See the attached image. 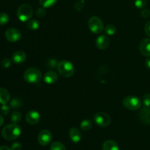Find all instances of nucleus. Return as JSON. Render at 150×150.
<instances>
[{"mask_svg":"<svg viewBox=\"0 0 150 150\" xmlns=\"http://www.w3.org/2000/svg\"><path fill=\"white\" fill-rule=\"evenodd\" d=\"M21 133V127L16 123L6 125L1 130V135L6 140L13 141L17 139Z\"/></svg>","mask_w":150,"mask_h":150,"instance_id":"nucleus-1","label":"nucleus"},{"mask_svg":"<svg viewBox=\"0 0 150 150\" xmlns=\"http://www.w3.org/2000/svg\"><path fill=\"white\" fill-rule=\"evenodd\" d=\"M57 68L59 75L64 78L71 77L75 73V68L73 64L70 62L67 61V60H62V61L59 62Z\"/></svg>","mask_w":150,"mask_h":150,"instance_id":"nucleus-2","label":"nucleus"},{"mask_svg":"<svg viewBox=\"0 0 150 150\" xmlns=\"http://www.w3.org/2000/svg\"><path fill=\"white\" fill-rule=\"evenodd\" d=\"M42 78V73L39 69L36 67L28 68L23 73V79L29 83H39Z\"/></svg>","mask_w":150,"mask_h":150,"instance_id":"nucleus-3","label":"nucleus"},{"mask_svg":"<svg viewBox=\"0 0 150 150\" xmlns=\"http://www.w3.org/2000/svg\"><path fill=\"white\" fill-rule=\"evenodd\" d=\"M33 15V9L28 4H21L17 10V16L21 21H28Z\"/></svg>","mask_w":150,"mask_h":150,"instance_id":"nucleus-4","label":"nucleus"},{"mask_svg":"<svg viewBox=\"0 0 150 150\" xmlns=\"http://www.w3.org/2000/svg\"><path fill=\"white\" fill-rule=\"evenodd\" d=\"M122 104L127 109L136 111L142 107V100L138 97L127 96L123 99Z\"/></svg>","mask_w":150,"mask_h":150,"instance_id":"nucleus-5","label":"nucleus"},{"mask_svg":"<svg viewBox=\"0 0 150 150\" xmlns=\"http://www.w3.org/2000/svg\"><path fill=\"white\" fill-rule=\"evenodd\" d=\"M88 26L94 34H100L104 30V25L102 20L97 16H93L89 18Z\"/></svg>","mask_w":150,"mask_h":150,"instance_id":"nucleus-6","label":"nucleus"},{"mask_svg":"<svg viewBox=\"0 0 150 150\" xmlns=\"http://www.w3.org/2000/svg\"><path fill=\"white\" fill-rule=\"evenodd\" d=\"M94 121L97 125L101 127H108L111 122V119L108 114L105 112H98L94 116Z\"/></svg>","mask_w":150,"mask_h":150,"instance_id":"nucleus-7","label":"nucleus"},{"mask_svg":"<svg viewBox=\"0 0 150 150\" xmlns=\"http://www.w3.org/2000/svg\"><path fill=\"white\" fill-rule=\"evenodd\" d=\"M5 38L10 42H17L21 38V33L16 28H10L5 32Z\"/></svg>","mask_w":150,"mask_h":150,"instance_id":"nucleus-8","label":"nucleus"},{"mask_svg":"<svg viewBox=\"0 0 150 150\" xmlns=\"http://www.w3.org/2000/svg\"><path fill=\"white\" fill-rule=\"evenodd\" d=\"M52 139V135L51 132L48 130H43L39 133L38 137V142L42 146H46L49 144L50 142H51Z\"/></svg>","mask_w":150,"mask_h":150,"instance_id":"nucleus-9","label":"nucleus"},{"mask_svg":"<svg viewBox=\"0 0 150 150\" xmlns=\"http://www.w3.org/2000/svg\"><path fill=\"white\" fill-rule=\"evenodd\" d=\"M26 120L29 125H36L40 120V114L35 110L29 111L26 115Z\"/></svg>","mask_w":150,"mask_h":150,"instance_id":"nucleus-10","label":"nucleus"},{"mask_svg":"<svg viewBox=\"0 0 150 150\" xmlns=\"http://www.w3.org/2000/svg\"><path fill=\"white\" fill-rule=\"evenodd\" d=\"M141 54L146 57H150V38H144L139 44Z\"/></svg>","mask_w":150,"mask_h":150,"instance_id":"nucleus-11","label":"nucleus"},{"mask_svg":"<svg viewBox=\"0 0 150 150\" xmlns=\"http://www.w3.org/2000/svg\"><path fill=\"white\" fill-rule=\"evenodd\" d=\"M110 43V40L106 35H100L96 40L97 48L100 50H105L108 47Z\"/></svg>","mask_w":150,"mask_h":150,"instance_id":"nucleus-12","label":"nucleus"},{"mask_svg":"<svg viewBox=\"0 0 150 150\" xmlns=\"http://www.w3.org/2000/svg\"><path fill=\"white\" fill-rule=\"evenodd\" d=\"M69 137L73 143H79L81 140V133L79 129L72 127L69 130Z\"/></svg>","mask_w":150,"mask_h":150,"instance_id":"nucleus-13","label":"nucleus"},{"mask_svg":"<svg viewBox=\"0 0 150 150\" xmlns=\"http://www.w3.org/2000/svg\"><path fill=\"white\" fill-rule=\"evenodd\" d=\"M139 118L141 122L144 124H150V106H144L142 108L139 114Z\"/></svg>","mask_w":150,"mask_h":150,"instance_id":"nucleus-14","label":"nucleus"},{"mask_svg":"<svg viewBox=\"0 0 150 150\" xmlns=\"http://www.w3.org/2000/svg\"><path fill=\"white\" fill-rule=\"evenodd\" d=\"M58 81V74L54 70H49L44 75V81L48 84H52Z\"/></svg>","mask_w":150,"mask_h":150,"instance_id":"nucleus-15","label":"nucleus"},{"mask_svg":"<svg viewBox=\"0 0 150 150\" xmlns=\"http://www.w3.org/2000/svg\"><path fill=\"white\" fill-rule=\"evenodd\" d=\"M26 59V55L24 51H16L12 56V59L16 64H22Z\"/></svg>","mask_w":150,"mask_h":150,"instance_id":"nucleus-16","label":"nucleus"},{"mask_svg":"<svg viewBox=\"0 0 150 150\" xmlns=\"http://www.w3.org/2000/svg\"><path fill=\"white\" fill-rule=\"evenodd\" d=\"M10 92L4 88L0 87V104L1 105L7 104L10 101Z\"/></svg>","mask_w":150,"mask_h":150,"instance_id":"nucleus-17","label":"nucleus"},{"mask_svg":"<svg viewBox=\"0 0 150 150\" xmlns=\"http://www.w3.org/2000/svg\"><path fill=\"white\" fill-rule=\"evenodd\" d=\"M103 150H119L118 144L113 140H107L103 144Z\"/></svg>","mask_w":150,"mask_h":150,"instance_id":"nucleus-18","label":"nucleus"},{"mask_svg":"<svg viewBox=\"0 0 150 150\" xmlns=\"http://www.w3.org/2000/svg\"><path fill=\"white\" fill-rule=\"evenodd\" d=\"M23 105V101L21 98H14L10 100V105L12 108L13 109H16V108H20Z\"/></svg>","mask_w":150,"mask_h":150,"instance_id":"nucleus-19","label":"nucleus"},{"mask_svg":"<svg viewBox=\"0 0 150 150\" xmlns=\"http://www.w3.org/2000/svg\"><path fill=\"white\" fill-rule=\"evenodd\" d=\"M81 128L83 131H88L92 127V122L89 120H84L81 122Z\"/></svg>","mask_w":150,"mask_h":150,"instance_id":"nucleus-20","label":"nucleus"},{"mask_svg":"<svg viewBox=\"0 0 150 150\" xmlns=\"http://www.w3.org/2000/svg\"><path fill=\"white\" fill-rule=\"evenodd\" d=\"M27 27L31 30H37L40 26V23L38 20L32 19V20H29L26 24Z\"/></svg>","mask_w":150,"mask_h":150,"instance_id":"nucleus-21","label":"nucleus"},{"mask_svg":"<svg viewBox=\"0 0 150 150\" xmlns=\"http://www.w3.org/2000/svg\"><path fill=\"white\" fill-rule=\"evenodd\" d=\"M57 0H39V3L44 8H48L57 3Z\"/></svg>","mask_w":150,"mask_h":150,"instance_id":"nucleus-22","label":"nucleus"},{"mask_svg":"<svg viewBox=\"0 0 150 150\" xmlns=\"http://www.w3.org/2000/svg\"><path fill=\"white\" fill-rule=\"evenodd\" d=\"M10 120L13 123L17 124V123L20 122L21 120V114L18 111H13L11 114V116H10Z\"/></svg>","mask_w":150,"mask_h":150,"instance_id":"nucleus-23","label":"nucleus"},{"mask_svg":"<svg viewBox=\"0 0 150 150\" xmlns=\"http://www.w3.org/2000/svg\"><path fill=\"white\" fill-rule=\"evenodd\" d=\"M50 150H66L65 146L59 142H54L51 144Z\"/></svg>","mask_w":150,"mask_h":150,"instance_id":"nucleus-24","label":"nucleus"},{"mask_svg":"<svg viewBox=\"0 0 150 150\" xmlns=\"http://www.w3.org/2000/svg\"><path fill=\"white\" fill-rule=\"evenodd\" d=\"M104 31H105V34L108 35H114L117 32V28L114 25L108 24L104 28Z\"/></svg>","mask_w":150,"mask_h":150,"instance_id":"nucleus-25","label":"nucleus"},{"mask_svg":"<svg viewBox=\"0 0 150 150\" xmlns=\"http://www.w3.org/2000/svg\"><path fill=\"white\" fill-rule=\"evenodd\" d=\"M9 16L5 13H0V26H3L8 23Z\"/></svg>","mask_w":150,"mask_h":150,"instance_id":"nucleus-26","label":"nucleus"},{"mask_svg":"<svg viewBox=\"0 0 150 150\" xmlns=\"http://www.w3.org/2000/svg\"><path fill=\"white\" fill-rule=\"evenodd\" d=\"M147 3V0H135V6L138 9H142L146 6Z\"/></svg>","mask_w":150,"mask_h":150,"instance_id":"nucleus-27","label":"nucleus"},{"mask_svg":"<svg viewBox=\"0 0 150 150\" xmlns=\"http://www.w3.org/2000/svg\"><path fill=\"white\" fill-rule=\"evenodd\" d=\"M85 5L84 0H78L75 4V8L78 10V11H81L83 9Z\"/></svg>","mask_w":150,"mask_h":150,"instance_id":"nucleus-28","label":"nucleus"},{"mask_svg":"<svg viewBox=\"0 0 150 150\" xmlns=\"http://www.w3.org/2000/svg\"><path fill=\"white\" fill-rule=\"evenodd\" d=\"M0 109H1V112L2 113V114H4L5 116L8 115L10 112V108L8 105H6V104H4V105H1Z\"/></svg>","mask_w":150,"mask_h":150,"instance_id":"nucleus-29","label":"nucleus"},{"mask_svg":"<svg viewBox=\"0 0 150 150\" xmlns=\"http://www.w3.org/2000/svg\"><path fill=\"white\" fill-rule=\"evenodd\" d=\"M143 103L144 105V106H150V93H147L144 95Z\"/></svg>","mask_w":150,"mask_h":150,"instance_id":"nucleus-30","label":"nucleus"},{"mask_svg":"<svg viewBox=\"0 0 150 150\" xmlns=\"http://www.w3.org/2000/svg\"><path fill=\"white\" fill-rule=\"evenodd\" d=\"M1 65L4 68H8L11 65V59L9 58H4L1 61Z\"/></svg>","mask_w":150,"mask_h":150,"instance_id":"nucleus-31","label":"nucleus"},{"mask_svg":"<svg viewBox=\"0 0 150 150\" xmlns=\"http://www.w3.org/2000/svg\"><path fill=\"white\" fill-rule=\"evenodd\" d=\"M47 66L50 68H54V67H57V64H58V62L56 59H51L48 60L46 63Z\"/></svg>","mask_w":150,"mask_h":150,"instance_id":"nucleus-32","label":"nucleus"},{"mask_svg":"<svg viewBox=\"0 0 150 150\" xmlns=\"http://www.w3.org/2000/svg\"><path fill=\"white\" fill-rule=\"evenodd\" d=\"M46 13V11H45V8L44 7H41V8H38V10L36 12V14L38 17H43L44 16Z\"/></svg>","mask_w":150,"mask_h":150,"instance_id":"nucleus-33","label":"nucleus"},{"mask_svg":"<svg viewBox=\"0 0 150 150\" xmlns=\"http://www.w3.org/2000/svg\"><path fill=\"white\" fill-rule=\"evenodd\" d=\"M12 150H21L22 149V145L19 142H15L12 144L11 146Z\"/></svg>","mask_w":150,"mask_h":150,"instance_id":"nucleus-34","label":"nucleus"},{"mask_svg":"<svg viewBox=\"0 0 150 150\" xmlns=\"http://www.w3.org/2000/svg\"><path fill=\"white\" fill-rule=\"evenodd\" d=\"M141 15L144 18H148L150 17V11L148 9H144L142 12H141Z\"/></svg>","mask_w":150,"mask_h":150,"instance_id":"nucleus-35","label":"nucleus"},{"mask_svg":"<svg viewBox=\"0 0 150 150\" xmlns=\"http://www.w3.org/2000/svg\"><path fill=\"white\" fill-rule=\"evenodd\" d=\"M144 31L146 35L150 37V21H147L144 26Z\"/></svg>","mask_w":150,"mask_h":150,"instance_id":"nucleus-36","label":"nucleus"},{"mask_svg":"<svg viewBox=\"0 0 150 150\" xmlns=\"http://www.w3.org/2000/svg\"><path fill=\"white\" fill-rule=\"evenodd\" d=\"M145 66L148 70H150V58L146 59V62H145Z\"/></svg>","mask_w":150,"mask_h":150,"instance_id":"nucleus-37","label":"nucleus"},{"mask_svg":"<svg viewBox=\"0 0 150 150\" xmlns=\"http://www.w3.org/2000/svg\"><path fill=\"white\" fill-rule=\"evenodd\" d=\"M0 150H12L11 148L8 147L7 146H0Z\"/></svg>","mask_w":150,"mask_h":150,"instance_id":"nucleus-38","label":"nucleus"},{"mask_svg":"<svg viewBox=\"0 0 150 150\" xmlns=\"http://www.w3.org/2000/svg\"><path fill=\"white\" fill-rule=\"evenodd\" d=\"M3 123H4V118H3L2 116L0 115V127L2 125Z\"/></svg>","mask_w":150,"mask_h":150,"instance_id":"nucleus-39","label":"nucleus"}]
</instances>
